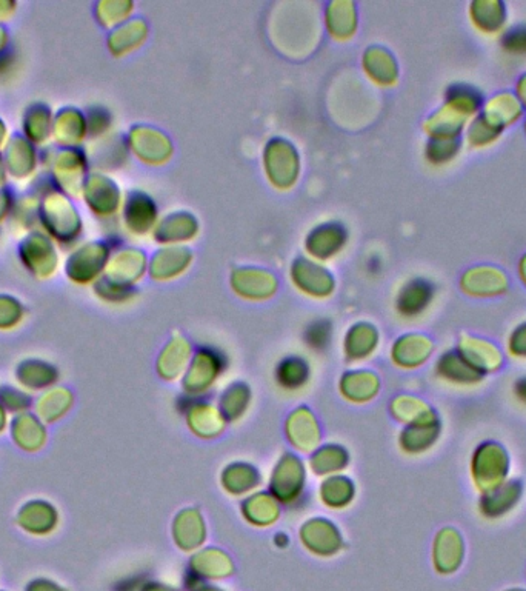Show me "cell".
<instances>
[{
    "instance_id": "cell-9",
    "label": "cell",
    "mask_w": 526,
    "mask_h": 591,
    "mask_svg": "<svg viewBox=\"0 0 526 591\" xmlns=\"http://www.w3.org/2000/svg\"><path fill=\"white\" fill-rule=\"evenodd\" d=\"M513 396L520 405L526 407V376L517 379L513 384Z\"/></svg>"
},
{
    "instance_id": "cell-4",
    "label": "cell",
    "mask_w": 526,
    "mask_h": 591,
    "mask_svg": "<svg viewBox=\"0 0 526 591\" xmlns=\"http://www.w3.org/2000/svg\"><path fill=\"white\" fill-rule=\"evenodd\" d=\"M436 374L440 381L457 388H476L487 378L463 358L459 351L443 354L437 362Z\"/></svg>"
},
{
    "instance_id": "cell-8",
    "label": "cell",
    "mask_w": 526,
    "mask_h": 591,
    "mask_svg": "<svg viewBox=\"0 0 526 591\" xmlns=\"http://www.w3.org/2000/svg\"><path fill=\"white\" fill-rule=\"evenodd\" d=\"M508 351L516 359H526V324L520 325L511 334Z\"/></svg>"
},
{
    "instance_id": "cell-10",
    "label": "cell",
    "mask_w": 526,
    "mask_h": 591,
    "mask_svg": "<svg viewBox=\"0 0 526 591\" xmlns=\"http://www.w3.org/2000/svg\"><path fill=\"white\" fill-rule=\"evenodd\" d=\"M503 591H526V588H522V587H511V588H507V590H503Z\"/></svg>"
},
{
    "instance_id": "cell-2",
    "label": "cell",
    "mask_w": 526,
    "mask_h": 591,
    "mask_svg": "<svg viewBox=\"0 0 526 591\" xmlns=\"http://www.w3.org/2000/svg\"><path fill=\"white\" fill-rule=\"evenodd\" d=\"M465 558L467 542L457 528L445 527L437 531L433 544V565L439 575H454L463 567Z\"/></svg>"
},
{
    "instance_id": "cell-1",
    "label": "cell",
    "mask_w": 526,
    "mask_h": 591,
    "mask_svg": "<svg viewBox=\"0 0 526 591\" xmlns=\"http://www.w3.org/2000/svg\"><path fill=\"white\" fill-rule=\"evenodd\" d=\"M468 471H470L471 484L479 496L496 490L510 479V451L505 445L493 439L479 442L471 453Z\"/></svg>"
},
{
    "instance_id": "cell-5",
    "label": "cell",
    "mask_w": 526,
    "mask_h": 591,
    "mask_svg": "<svg viewBox=\"0 0 526 591\" xmlns=\"http://www.w3.org/2000/svg\"><path fill=\"white\" fill-rule=\"evenodd\" d=\"M460 354L467 359L477 371L488 376L497 373L503 367V354L499 348L491 342L482 339L465 338L460 342Z\"/></svg>"
},
{
    "instance_id": "cell-3",
    "label": "cell",
    "mask_w": 526,
    "mask_h": 591,
    "mask_svg": "<svg viewBox=\"0 0 526 591\" xmlns=\"http://www.w3.org/2000/svg\"><path fill=\"white\" fill-rule=\"evenodd\" d=\"M523 491H525L523 482L520 479L510 478L496 490L480 495L477 511L485 521H500V519L507 518L519 507Z\"/></svg>"
},
{
    "instance_id": "cell-7",
    "label": "cell",
    "mask_w": 526,
    "mask_h": 591,
    "mask_svg": "<svg viewBox=\"0 0 526 591\" xmlns=\"http://www.w3.org/2000/svg\"><path fill=\"white\" fill-rule=\"evenodd\" d=\"M431 298H433V290L430 285L422 284V282L411 284L400 298V311L407 316H416L428 307Z\"/></svg>"
},
{
    "instance_id": "cell-6",
    "label": "cell",
    "mask_w": 526,
    "mask_h": 591,
    "mask_svg": "<svg viewBox=\"0 0 526 591\" xmlns=\"http://www.w3.org/2000/svg\"><path fill=\"white\" fill-rule=\"evenodd\" d=\"M440 436H442V422L440 421L431 422V424L413 425L403 435V448L411 455L427 453L439 442Z\"/></svg>"
}]
</instances>
